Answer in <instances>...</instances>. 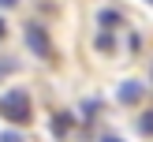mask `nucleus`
<instances>
[{
	"mask_svg": "<svg viewBox=\"0 0 153 142\" xmlns=\"http://www.w3.org/2000/svg\"><path fill=\"white\" fill-rule=\"evenodd\" d=\"M0 116L7 120V123H30L34 120V101H30L26 90H7L4 97H0Z\"/></svg>",
	"mask_w": 153,
	"mask_h": 142,
	"instance_id": "1",
	"label": "nucleus"
},
{
	"mask_svg": "<svg viewBox=\"0 0 153 142\" xmlns=\"http://www.w3.org/2000/svg\"><path fill=\"white\" fill-rule=\"evenodd\" d=\"M26 45H30V52H34V56H41V60H49V56H52L49 34H45L41 26H26Z\"/></svg>",
	"mask_w": 153,
	"mask_h": 142,
	"instance_id": "2",
	"label": "nucleus"
},
{
	"mask_svg": "<svg viewBox=\"0 0 153 142\" xmlns=\"http://www.w3.org/2000/svg\"><path fill=\"white\" fill-rule=\"evenodd\" d=\"M142 94H146V86L142 82H134V79H127L123 86H120V105H134V101H142Z\"/></svg>",
	"mask_w": 153,
	"mask_h": 142,
	"instance_id": "3",
	"label": "nucleus"
},
{
	"mask_svg": "<svg viewBox=\"0 0 153 142\" xmlns=\"http://www.w3.org/2000/svg\"><path fill=\"white\" fill-rule=\"evenodd\" d=\"M138 135H153V112H142L138 116Z\"/></svg>",
	"mask_w": 153,
	"mask_h": 142,
	"instance_id": "4",
	"label": "nucleus"
},
{
	"mask_svg": "<svg viewBox=\"0 0 153 142\" xmlns=\"http://www.w3.org/2000/svg\"><path fill=\"white\" fill-rule=\"evenodd\" d=\"M97 19H101V26H116V22H120V15H116V11H108V7H105V11L97 15Z\"/></svg>",
	"mask_w": 153,
	"mask_h": 142,
	"instance_id": "5",
	"label": "nucleus"
},
{
	"mask_svg": "<svg viewBox=\"0 0 153 142\" xmlns=\"http://www.w3.org/2000/svg\"><path fill=\"white\" fill-rule=\"evenodd\" d=\"M11 71H15V60L11 56H0V79H7Z\"/></svg>",
	"mask_w": 153,
	"mask_h": 142,
	"instance_id": "6",
	"label": "nucleus"
},
{
	"mask_svg": "<svg viewBox=\"0 0 153 142\" xmlns=\"http://www.w3.org/2000/svg\"><path fill=\"white\" fill-rule=\"evenodd\" d=\"M0 142H26V138H22L19 131H4V135H0Z\"/></svg>",
	"mask_w": 153,
	"mask_h": 142,
	"instance_id": "7",
	"label": "nucleus"
},
{
	"mask_svg": "<svg viewBox=\"0 0 153 142\" xmlns=\"http://www.w3.org/2000/svg\"><path fill=\"white\" fill-rule=\"evenodd\" d=\"M67 123H71V116H56V135H67Z\"/></svg>",
	"mask_w": 153,
	"mask_h": 142,
	"instance_id": "8",
	"label": "nucleus"
},
{
	"mask_svg": "<svg viewBox=\"0 0 153 142\" xmlns=\"http://www.w3.org/2000/svg\"><path fill=\"white\" fill-rule=\"evenodd\" d=\"M97 49H101V52L112 49V34H101V37H97Z\"/></svg>",
	"mask_w": 153,
	"mask_h": 142,
	"instance_id": "9",
	"label": "nucleus"
},
{
	"mask_svg": "<svg viewBox=\"0 0 153 142\" xmlns=\"http://www.w3.org/2000/svg\"><path fill=\"white\" fill-rule=\"evenodd\" d=\"M15 4H19V0H0V7H15Z\"/></svg>",
	"mask_w": 153,
	"mask_h": 142,
	"instance_id": "10",
	"label": "nucleus"
},
{
	"mask_svg": "<svg viewBox=\"0 0 153 142\" xmlns=\"http://www.w3.org/2000/svg\"><path fill=\"white\" fill-rule=\"evenodd\" d=\"M101 142H123V138H116V135H105V138Z\"/></svg>",
	"mask_w": 153,
	"mask_h": 142,
	"instance_id": "11",
	"label": "nucleus"
},
{
	"mask_svg": "<svg viewBox=\"0 0 153 142\" xmlns=\"http://www.w3.org/2000/svg\"><path fill=\"white\" fill-rule=\"evenodd\" d=\"M4 34H7V26H4V19H0V37H4Z\"/></svg>",
	"mask_w": 153,
	"mask_h": 142,
	"instance_id": "12",
	"label": "nucleus"
},
{
	"mask_svg": "<svg viewBox=\"0 0 153 142\" xmlns=\"http://www.w3.org/2000/svg\"><path fill=\"white\" fill-rule=\"evenodd\" d=\"M149 4H153V0H149Z\"/></svg>",
	"mask_w": 153,
	"mask_h": 142,
	"instance_id": "13",
	"label": "nucleus"
}]
</instances>
